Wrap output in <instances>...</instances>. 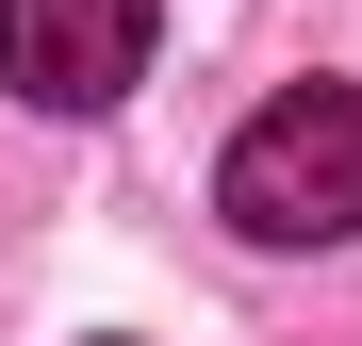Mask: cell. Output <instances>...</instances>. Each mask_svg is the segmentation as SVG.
Here are the masks:
<instances>
[{
    "mask_svg": "<svg viewBox=\"0 0 362 346\" xmlns=\"http://www.w3.org/2000/svg\"><path fill=\"white\" fill-rule=\"evenodd\" d=\"M214 214L247 248H346L362 231V99L346 83H280L214 165Z\"/></svg>",
    "mask_w": 362,
    "mask_h": 346,
    "instance_id": "1",
    "label": "cell"
},
{
    "mask_svg": "<svg viewBox=\"0 0 362 346\" xmlns=\"http://www.w3.org/2000/svg\"><path fill=\"white\" fill-rule=\"evenodd\" d=\"M0 83L33 115H115L148 83V0H0Z\"/></svg>",
    "mask_w": 362,
    "mask_h": 346,
    "instance_id": "2",
    "label": "cell"
}]
</instances>
